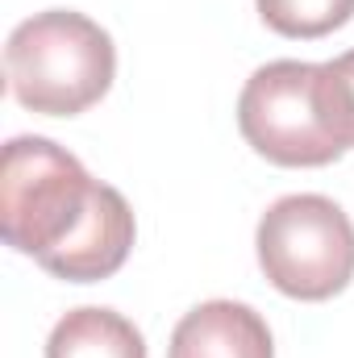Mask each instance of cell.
I'll use <instances>...</instances> for the list:
<instances>
[{"instance_id":"6","label":"cell","mask_w":354,"mask_h":358,"mask_svg":"<svg viewBox=\"0 0 354 358\" xmlns=\"http://www.w3.org/2000/svg\"><path fill=\"white\" fill-rule=\"evenodd\" d=\"M46 358H146V342L113 308H71L50 329Z\"/></svg>"},{"instance_id":"1","label":"cell","mask_w":354,"mask_h":358,"mask_svg":"<svg viewBox=\"0 0 354 358\" xmlns=\"http://www.w3.org/2000/svg\"><path fill=\"white\" fill-rule=\"evenodd\" d=\"M0 234L55 279L96 283L121 271L138 225L125 196L92 179L71 150L25 134L0 155Z\"/></svg>"},{"instance_id":"8","label":"cell","mask_w":354,"mask_h":358,"mask_svg":"<svg viewBox=\"0 0 354 358\" xmlns=\"http://www.w3.org/2000/svg\"><path fill=\"white\" fill-rule=\"evenodd\" d=\"M317 100H321L325 129L334 134V142L342 150H351L354 146V50L330 59V63H321Z\"/></svg>"},{"instance_id":"2","label":"cell","mask_w":354,"mask_h":358,"mask_svg":"<svg viewBox=\"0 0 354 358\" xmlns=\"http://www.w3.org/2000/svg\"><path fill=\"white\" fill-rule=\"evenodd\" d=\"M4 76L21 108L42 117H76L113 88L117 50L92 17L76 8H46L8 34Z\"/></svg>"},{"instance_id":"4","label":"cell","mask_w":354,"mask_h":358,"mask_svg":"<svg viewBox=\"0 0 354 358\" xmlns=\"http://www.w3.org/2000/svg\"><path fill=\"white\" fill-rule=\"evenodd\" d=\"M321 63L279 59L259 67L238 96V129L275 167H325L342 155L317 100Z\"/></svg>"},{"instance_id":"7","label":"cell","mask_w":354,"mask_h":358,"mask_svg":"<svg viewBox=\"0 0 354 358\" xmlns=\"http://www.w3.org/2000/svg\"><path fill=\"white\" fill-rule=\"evenodd\" d=\"M259 17L283 38H325L354 17V0H255Z\"/></svg>"},{"instance_id":"5","label":"cell","mask_w":354,"mask_h":358,"mask_svg":"<svg viewBox=\"0 0 354 358\" xmlns=\"http://www.w3.org/2000/svg\"><path fill=\"white\" fill-rule=\"evenodd\" d=\"M167 358H275L267 321L238 300H204L171 334Z\"/></svg>"},{"instance_id":"3","label":"cell","mask_w":354,"mask_h":358,"mask_svg":"<svg viewBox=\"0 0 354 358\" xmlns=\"http://www.w3.org/2000/svg\"><path fill=\"white\" fill-rule=\"evenodd\" d=\"M259 267L292 300H330L354 279V225L330 196L275 200L255 234Z\"/></svg>"}]
</instances>
